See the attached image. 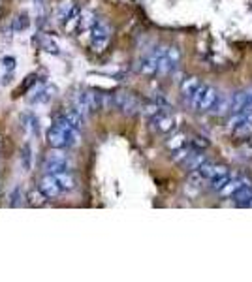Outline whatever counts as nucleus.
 Wrapping results in <instances>:
<instances>
[{
  "mask_svg": "<svg viewBox=\"0 0 252 282\" xmlns=\"http://www.w3.org/2000/svg\"><path fill=\"white\" fill-rule=\"evenodd\" d=\"M109 38H111V28L108 23L94 21L93 23V38H91V47L94 53H102L108 47Z\"/></svg>",
  "mask_w": 252,
  "mask_h": 282,
  "instance_id": "1",
  "label": "nucleus"
},
{
  "mask_svg": "<svg viewBox=\"0 0 252 282\" xmlns=\"http://www.w3.org/2000/svg\"><path fill=\"white\" fill-rule=\"evenodd\" d=\"M43 169H45L47 175H58V173H62V171H68V169H70L68 158H66L58 149H55V151H51L49 155H47V158H45Z\"/></svg>",
  "mask_w": 252,
  "mask_h": 282,
  "instance_id": "2",
  "label": "nucleus"
},
{
  "mask_svg": "<svg viewBox=\"0 0 252 282\" xmlns=\"http://www.w3.org/2000/svg\"><path fill=\"white\" fill-rule=\"evenodd\" d=\"M113 102H115V107H119L123 113H126V115H134L136 111H139L141 109V106H139V100L132 94V92L128 91H119L113 94Z\"/></svg>",
  "mask_w": 252,
  "mask_h": 282,
  "instance_id": "3",
  "label": "nucleus"
},
{
  "mask_svg": "<svg viewBox=\"0 0 252 282\" xmlns=\"http://www.w3.org/2000/svg\"><path fill=\"white\" fill-rule=\"evenodd\" d=\"M40 190H42V194L47 197V199H55V197L60 196L62 188H60V184L57 183L55 175H47V173H45V177L40 181Z\"/></svg>",
  "mask_w": 252,
  "mask_h": 282,
  "instance_id": "4",
  "label": "nucleus"
},
{
  "mask_svg": "<svg viewBox=\"0 0 252 282\" xmlns=\"http://www.w3.org/2000/svg\"><path fill=\"white\" fill-rule=\"evenodd\" d=\"M47 145H49L51 149H64V147H68V145H66L64 130H62L60 126H57V124H53V126L47 130Z\"/></svg>",
  "mask_w": 252,
  "mask_h": 282,
  "instance_id": "5",
  "label": "nucleus"
},
{
  "mask_svg": "<svg viewBox=\"0 0 252 282\" xmlns=\"http://www.w3.org/2000/svg\"><path fill=\"white\" fill-rule=\"evenodd\" d=\"M55 179H57V183L60 184V188H62V192H70L75 188V184H77V181H75V177H73V173L68 169V171H62V173H58V175H55Z\"/></svg>",
  "mask_w": 252,
  "mask_h": 282,
  "instance_id": "6",
  "label": "nucleus"
},
{
  "mask_svg": "<svg viewBox=\"0 0 252 282\" xmlns=\"http://www.w3.org/2000/svg\"><path fill=\"white\" fill-rule=\"evenodd\" d=\"M218 100V94L213 87H207V91L203 94L202 102H200V106H198V111H209L211 107L215 106V102Z\"/></svg>",
  "mask_w": 252,
  "mask_h": 282,
  "instance_id": "7",
  "label": "nucleus"
},
{
  "mask_svg": "<svg viewBox=\"0 0 252 282\" xmlns=\"http://www.w3.org/2000/svg\"><path fill=\"white\" fill-rule=\"evenodd\" d=\"M203 162H205V156H203L202 153H194V151H190V155L183 160V166H185V169H188V171H196V169L200 168Z\"/></svg>",
  "mask_w": 252,
  "mask_h": 282,
  "instance_id": "8",
  "label": "nucleus"
},
{
  "mask_svg": "<svg viewBox=\"0 0 252 282\" xmlns=\"http://www.w3.org/2000/svg\"><path fill=\"white\" fill-rule=\"evenodd\" d=\"M73 10H75V4H73V0H64V2H60L57 8V21L64 23L70 19V15L73 14Z\"/></svg>",
  "mask_w": 252,
  "mask_h": 282,
  "instance_id": "9",
  "label": "nucleus"
},
{
  "mask_svg": "<svg viewBox=\"0 0 252 282\" xmlns=\"http://www.w3.org/2000/svg\"><path fill=\"white\" fill-rule=\"evenodd\" d=\"M200 79L198 78H187L185 81H183V85H181V92H183V96L185 98H192L194 96V92L200 89Z\"/></svg>",
  "mask_w": 252,
  "mask_h": 282,
  "instance_id": "10",
  "label": "nucleus"
},
{
  "mask_svg": "<svg viewBox=\"0 0 252 282\" xmlns=\"http://www.w3.org/2000/svg\"><path fill=\"white\" fill-rule=\"evenodd\" d=\"M248 102V91H241L235 96H231V113H241Z\"/></svg>",
  "mask_w": 252,
  "mask_h": 282,
  "instance_id": "11",
  "label": "nucleus"
},
{
  "mask_svg": "<svg viewBox=\"0 0 252 282\" xmlns=\"http://www.w3.org/2000/svg\"><path fill=\"white\" fill-rule=\"evenodd\" d=\"M211 109H215V115H228L231 113V96H220V98L215 102V106L211 107Z\"/></svg>",
  "mask_w": 252,
  "mask_h": 282,
  "instance_id": "12",
  "label": "nucleus"
},
{
  "mask_svg": "<svg viewBox=\"0 0 252 282\" xmlns=\"http://www.w3.org/2000/svg\"><path fill=\"white\" fill-rule=\"evenodd\" d=\"M231 197H233V201H235L237 205H245L246 207L248 201L252 199V184H245L243 188H239Z\"/></svg>",
  "mask_w": 252,
  "mask_h": 282,
  "instance_id": "13",
  "label": "nucleus"
},
{
  "mask_svg": "<svg viewBox=\"0 0 252 282\" xmlns=\"http://www.w3.org/2000/svg\"><path fill=\"white\" fill-rule=\"evenodd\" d=\"M245 186V181L243 179H233V181H228V183L224 184V188L220 190V196L222 197H231L235 192L239 190V188H243Z\"/></svg>",
  "mask_w": 252,
  "mask_h": 282,
  "instance_id": "14",
  "label": "nucleus"
},
{
  "mask_svg": "<svg viewBox=\"0 0 252 282\" xmlns=\"http://www.w3.org/2000/svg\"><path fill=\"white\" fill-rule=\"evenodd\" d=\"M64 117L66 120L72 124L73 128H77V130H81V126H83V113H79L77 109H68V111H64Z\"/></svg>",
  "mask_w": 252,
  "mask_h": 282,
  "instance_id": "15",
  "label": "nucleus"
},
{
  "mask_svg": "<svg viewBox=\"0 0 252 282\" xmlns=\"http://www.w3.org/2000/svg\"><path fill=\"white\" fill-rule=\"evenodd\" d=\"M21 166L25 171H30L32 168V147H30V143H25L21 149Z\"/></svg>",
  "mask_w": 252,
  "mask_h": 282,
  "instance_id": "16",
  "label": "nucleus"
},
{
  "mask_svg": "<svg viewBox=\"0 0 252 282\" xmlns=\"http://www.w3.org/2000/svg\"><path fill=\"white\" fill-rule=\"evenodd\" d=\"M29 25H30V19H29V15L25 14H19L17 17L14 19V30L15 32H23V30H27L29 28Z\"/></svg>",
  "mask_w": 252,
  "mask_h": 282,
  "instance_id": "17",
  "label": "nucleus"
},
{
  "mask_svg": "<svg viewBox=\"0 0 252 282\" xmlns=\"http://www.w3.org/2000/svg\"><path fill=\"white\" fill-rule=\"evenodd\" d=\"M23 203V188L17 184V186H14V190H12V194H10V207H21Z\"/></svg>",
  "mask_w": 252,
  "mask_h": 282,
  "instance_id": "18",
  "label": "nucleus"
},
{
  "mask_svg": "<svg viewBox=\"0 0 252 282\" xmlns=\"http://www.w3.org/2000/svg\"><path fill=\"white\" fill-rule=\"evenodd\" d=\"M166 56H167V60H170V64L173 66V70H175L181 60V49L177 47V45H172V47H167Z\"/></svg>",
  "mask_w": 252,
  "mask_h": 282,
  "instance_id": "19",
  "label": "nucleus"
},
{
  "mask_svg": "<svg viewBox=\"0 0 252 282\" xmlns=\"http://www.w3.org/2000/svg\"><path fill=\"white\" fill-rule=\"evenodd\" d=\"M230 181V177L228 175H220V177H213L211 179V184H209V188L211 190H216V192H220L224 188V184Z\"/></svg>",
  "mask_w": 252,
  "mask_h": 282,
  "instance_id": "20",
  "label": "nucleus"
},
{
  "mask_svg": "<svg viewBox=\"0 0 252 282\" xmlns=\"http://www.w3.org/2000/svg\"><path fill=\"white\" fill-rule=\"evenodd\" d=\"M198 171L202 173V177L205 179V181H211V179H213V171H215V164H211V162L205 160V162L198 168Z\"/></svg>",
  "mask_w": 252,
  "mask_h": 282,
  "instance_id": "21",
  "label": "nucleus"
},
{
  "mask_svg": "<svg viewBox=\"0 0 252 282\" xmlns=\"http://www.w3.org/2000/svg\"><path fill=\"white\" fill-rule=\"evenodd\" d=\"M190 151H192V149L187 147V145H183V147L175 149V151H173V156H172L173 162H183V160H185V158L190 155Z\"/></svg>",
  "mask_w": 252,
  "mask_h": 282,
  "instance_id": "22",
  "label": "nucleus"
},
{
  "mask_svg": "<svg viewBox=\"0 0 252 282\" xmlns=\"http://www.w3.org/2000/svg\"><path fill=\"white\" fill-rule=\"evenodd\" d=\"M29 199H30V205H36V207H42L43 203H45V199L47 197L43 196L42 190H32L29 194Z\"/></svg>",
  "mask_w": 252,
  "mask_h": 282,
  "instance_id": "23",
  "label": "nucleus"
},
{
  "mask_svg": "<svg viewBox=\"0 0 252 282\" xmlns=\"http://www.w3.org/2000/svg\"><path fill=\"white\" fill-rule=\"evenodd\" d=\"M162 111V107L158 106V104H156V102H152V104H147V106H143L141 107V113H143V115H147V117H154V115H156V113H160Z\"/></svg>",
  "mask_w": 252,
  "mask_h": 282,
  "instance_id": "24",
  "label": "nucleus"
},
{
  "mask_svg": "<svg viewBox=\"0 0 252 282\" xmlns=\"http://www.w3.org/2000/svg\"><path fill=\"white\" fill-rule=\"evenodd\" d=\"M207 87L209 85H200V89L194 92V96L190 98V102H192V106L198 109V106H200V102H202V98H203V94H205V91H207Z\"/></svg>",
  "mask_w": 252,
  "mask_h": 282,
  "instance_id": "25",
  "label": "nucleus"
},
{
  "mask_svg": "<svg viewBox=\"0 0 252 282\" xmlns=\"http://www.w3.org/2000/svg\"><path fill=\"white\" fill-rule=\"evenodd\" d=\"M42 47L45 51H47V53H53V55H58V47H57V43L55 42H51V40H47V38H45V40H43L42 42Z\"/></svg>",
  "mask_w": 252,
  "mask_h": 282,
  "instance_id": "26",
  "label": "nucleus"
},
{
  "mask_svg": "<svg viewBox=\"0 0 252 282\" xmlns=\"http://www.w3.org/2000/svg\"><path fill=\"white\" fill-rule=\"evenodd\" d=\"M2 68H4V72H14V68H15L14 56H4V58H2Z\"/></svg>",
  "mask_w": 252,
  "mask_h": 282,
  "instance_id": "27",
  "label": "nucleus"
},
{
  "mask_svg": "<svg viewBox=\"0 0 252 282\" xmlns=\"http://www.w3.org/2000/svg\"><path fill=\"white\" fill-rule=\"evenodd\" d=\"M167 145H170V149H173V151H175V149H179V147H183V145H185V135H175V137H173V141H170V143H167Z\"/></svg>",
  "mask_w": 252,
  "mask_h": 282,
  "instance_id": "28",
  "label": "nucleus"
},
{
  "mask_svg": "<svg viewBox=\"0 0 252 282\" xmlns=\"http://www.w3.org/2000/svg\"><path fill=\"white\" fill-rule=\"evenodd\" d=\"M192 147L194 149H207L209 147V141L205 139V137H194V141H192Z\"/></svg>",
  "mask_w": 252,
  "mask_h": 282,
  "instance_id": "29",
  "label": "nucleus"
},
{
  "mask_svg": "<svg viewBox=\"0 0 252 282\" xmlns=\"http://www.w3.org/2000/svg\"><path fill=\"white\" fill-rule=\"evenodd\" d=\"M29 124H30V128H32V132L38 135V132H40V120H38V117L29 115Z\"/></svg>",
  "mask_w": 252,
  "mask_h": 282,
  "instance_id": "30",
  "label": "nucleus"
},
{
  "mask_svg": "<svg viewBox=\"0 0 252 282\" xmlns=\"http://www.w3.org/2000/svg\"><path fill=\"white\" fill-rule=\"evenodd\" d=\"M220 175H228V168L226 166H218V164H215V171H213V177H220Z\"/></svg>",
  "mask_w": 252,
  "mask_h": 282,
  "instance_id": "31",
  "label": "nucleus"
},
{
  "mask_svg": "<svg viewBox=\"0 0 252 282\" xmlns=\"http://www.w3.org/2000/svg\"><path fill=\"white\" fill-rule=\"evenodd\" d=\"M12 79H14V74H12V72H6V74L2 76V81H0V83H2V85H10V83H12Z\"/></svg>",
  "mask_w": 252,
  "mask_h": 282,
  "instance_id": "32",
  "label": "nucleus"
},
{
  "mask_svg": "<svg viewBox=\"0 0 252 282\" xmlns=\"http://www.w3.org/2000/svg\"><path fill=\"white\" fill-rule=\"evenodd\" d=\"M246 207H252V199H250V201H248V205H246Z\"/></svg>",
  "mask_w": 252,
  "mask_h": 282,
  "instance_id": "33",
  "label": "nucleus"
}]
</instances>
